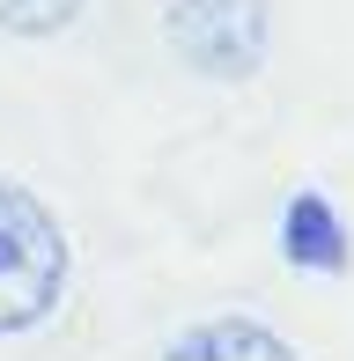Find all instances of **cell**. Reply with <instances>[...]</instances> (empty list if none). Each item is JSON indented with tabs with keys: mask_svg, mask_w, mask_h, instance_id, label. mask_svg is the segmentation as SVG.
Listing matches in <instances>:
<instances>
[{
	"mask_svg": "<svg viewBox=\"0 0 354 361\" xmlns=\"http://www.w3.org/2000/svg\"><path fill=\"white\" fill-rule=\"evenodd\" d=\"M67 273H74V251L52 207L23 185H0V339L52 317L67 295Z\"/></svg>",
	"mask_w": 354,
	"mask_h": 361,
	"instance_id": "1",
	"label": "cell"
},
{
	"mask_svg": "<svg viewBox=\"0 0 354 361\" xmlns=\"http://www.w3.org/2000/svg\"><path fill=\"white\" fill-rule=\"evenodd\" d=\"M163 37H170V52L185 59L192 74L244 81V74H259V59H266L273 15H266V0H170L163 8Z\"/></svg>",
	"mask_w": 354,
	"mask_h": 361,
	"instance_id": "2",
	"label": "cell"
},
{
	"mask_svg": "<svg viewBox=\"0 0 354 361\" xmlns=\"http://www.w3.org/2000/svg\"><path fill=\"white\" fill-rule=\"evenodd\" d=\"M281 258L303 273H347V221L325 192H295L281 207Z\"/></svg>",
	"mask_w": 354,
	"mask_h": 361,
	"instance_id": "3",
	"label": "cell"
},
{
	"mask_svg": "<svg viewBox=\"0 0 354 361\" xmlns=\"http://www.w3.org/2000/svg\"><path fill=\"white\" fill-rule=\"evenodd\" d=\"M163 361H295V347L259 317H207L192 332H177Z\"/></svg>",
	"mask_w": 354,
	"mask_h": 361,
	"instance_id": "4",
	"label": "cell"
},
{
	"mask_svg": "<svg viewBox=\"0 0 354 361\" xmlns=\"http://www.w3.org/2000/svg\"><path fill=\"white\" fill-rule=\"evenodd\" d=\"M82 15V0H0V30L8 37H59Z\"/></svg>",
	"mask_w": 354,
	"mask_h": 361,
	"instance_id": "5",
	"label": "cell"
}]
</instances>
